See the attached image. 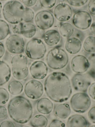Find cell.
I'll list each match as a JSON object with an SVG mask.
<instances>
[{"instance_id": "6da1fadb", "label": "cell", "mask_w": 95, "mask_h": 127, "mask_svg": "<svg viewBox=\"0 0 95 127\" xmlns=\"http://www.w3.org/2000/svg\"><path fill=\"white\" fill-rule=\"evenodd\" d=\"M44 89L47 96L57 102L67 101L72 92L70 79L61 72H54L47 76L45 81Z\"/></svg>"}, {"instance_id": "7a4b0ae2", "label": "cell", "mask_w": 95, "mask_h": 127, "mask_svg": "<svg viewBox=\"0 0 95 127\" xmlns=\"http://www.w3.org/2000/svg\"><path fill=\"white\" fill-rule=\"evenodd\" d=\"M8 109L11 118L20 124L28 122L32 118L33 112L30 101L22 96H17L11 99Z\"/></svg>"}, {"instance_id": "3957f363", "label": "cell", "mask_w": 95, "mask_h": 127, "mask_svg": "<svg viewBox=\"0 0 95 127\" xmlns=\"http://www.w3.org/2000/svg\"><path fill=\"white\" fill-rule=\"evenodd\" d=\"M25 11V7L21 2L11 0L8 1L3 6L2 13L5 20L14 25L23 21Z\"/></svg>"}, {"instance_id": "277c9868", "label": "cell", "mask_w": 95, "mask_h": 127, "mask_svg": "<svg viewBox=\"0 0 95 127\" xmlns=\"http://www.w3.org/2000/svg\"><path fill=\"white\" fill-rule=\"evenodd\" d=\"M46 61L48 66L52 69H62L66 66L69 61V57L64 50L56 47L47 53Z\"/></svg>"}, {"instance_id": "5b68a950", "label": "cell", "mask_w": 95, "mask_h": 127, "mask_svg": "<svg viewBox=\"0 0 95 127\" xmlns=\"http://www.w3.org/2000/svg\"><path fill=\"white\" fill-rule=\"evenodd\" d=\"M11 64L12 73L14 78L22 80L27 77L29 71L28 59L26 56L21 54H16L12 58Z\"/></svg>"}, {"instance_id": "8992f818", "label": "cell", "mask_w": 95, "mask_h": 127, "mask_svg": "<svg viewBox=\"0 0 95 127\" xmlns=\"http://www.w3.org/2000/svg\"><path fill=\"white\" fill-rule=\"evenodd\" d=\"M47 52L46 47L41 39L33 38L27 43L25 53L28 58L38 60L44 57Z\"/></svg>"}, {"instance_id": "52a82bcc", "label": "cell", "mask_w": 95, "mask_h": 127, "mask_svg": "<svg viewBox=\"0 0 95 127\" xmlns=\"http://www.w3.org/2000/svg\"><path fill=\"white\" fill-rule=\"evenodd\" d=\"M71 107L75 112L85 113L91 106V101L89 96L83 92L78 93L72 96L70 100Z\"/></svg>"}, {"instance_id": "ba28073f", "label": "cell", "mask_w": 95, "mask_h": 127, "mask_svg": "<svg viewBox=\"0 0 95 127\" xmlns=\"http://www.w3.org/2000/svg\"><path fill=\"white\" fill-rule=\"evenodd\" d=\"M24 92L27 97L32 99L40 98L44 92L43 85L36 80H32L27 82L24 88Z\"/></svg>"}, {"instance_id": "9c48e42d", "label": "cell", "mask_w": 95, "mask_h": 127, "mask_svg": "<svg viewBox=\"0 0 95 127\" xmlns=\"http://www.w3.org/2000/svg\"><path fill=\"white\" fill-rule=\"evenodd\" d=\"M5 46L10 53L20 54L24 51L25 42L23 37L16 34L10 35L6 39Z\"/></svg>"}, {"instance_id": "30bf717a", "label": "cell", "mask_w": 95, "mask_h": 127, "mask_svg": "<svg viewBox=\"0 0 95 127\" xmlns=\"http://www.w3.org/2000/svg\"><path fill=\"white\" fill-rule=\"evenodd\" d=\"M35 21L38 28L45 30L50 28L53 25L54 18L50 12L46 10H42L36 14Z\"/></svg>"}, {"instance_id": "8fae6325", "label": "cell", "mask_w": 95, "mask_h": 127, "mask_svg": "<svg viewBox=\"0 0 95 127\" xmlns=\"http://www.w3.org/2000/svg\"><path fill=\"white\" fill-rule=\"evenodd\" d=\"M92 19L88 12L79 11L74 14L72 19L73 24L76 28L82 30L88 29L91 26Z\"/></svg>"}, {"instance_id": "7c38bea8", "label": "cell", "mask_w": 95, "mask_h": 127, "mask_svg": "<svg viewBox=\"0 0 95 127\" xmlns=\"http://www.w3.org/2000/svg\"><path fill=\"white\" fill-rule=\"evenodd\" d=\"M72 84L77 91L85 92L91 85V80L89 76L85 74L77 73L72 78Z\"/></svg>"}, {"instance_id": "4fadbf2b", "label": "cell", "mask_w": 95, "mask_h": 127, "mask_svg": "<svg viewBox=\"0 0 95 127\" xmlns=\"http://www.w3.org/2000/svg\"><path fill=\"white\" fill-rule=\"evenodd\" d=\"M90 65L88 60L82 55L75 56L71 61V68L73 71L77 73L82 74L86 72Z\"/></svg>"}, {"instance_id": "5bb4252c", "label": "cell", "mask_w": 95, "mask_h": 127, "mask_svg": "<svg viewBox=\"0 0 95 127\" xmlns=\"http://www.w3.org/2000/svg\"><path fill=\"white\" fill-rule=\"evenodd\" d=\"M30 70L31 75L34 79L40 80L44 79L47 76L48 68L43 62L37 61L31 65Z\"/></svg>"}, {"instance_id": "9a60e30c", "label": "cell", "mask_w": 95, "mask_h": 127, "mask_svg": "<svg viewBox=\"0 0 95 127\" xmlns=\"http://www.w3.org/2000/svg\"><path fill=\"white\" fill-rule=\"evenodd\" d=\"M54 15L56 19L60 21L69 20L72 14L71 7L68 4L64 3H59L54 9Z\"/></svg>"}, {"instance_id": "2e32d148", "label": "cell", "mask_w": 95, "mask_h": 127, "mask_svg": "<svg viewBox=\"0 0 95 127\" xmlns=\"http://www.w3.org/2000/svg\"><path fill=\"white\" fill-rule=\"evenodd\" d=\"M67 123L68 127H87L90 126V123L84 116L78 114L69 117Z\"/></svg>"}, {"instance_id": "e0dca14e", "label": "cell", "mask_w": 95, "mask_h": 127, "mask_svg": "<svg viewBox=\"0 0 95 127\" xmlns=\"http://www.w3.org/2000/svg\"><path fill=\"white\" fill-rule=\"evenodd\" d=\"M43 37L45 43L50 46H56L59 42L60 40L59 32L54 30L47 31L44 34Z\"/></svg>"}, {"instance_id": "ac0fdd59", "label": "cell", "mask_w": 95, "mask_h": 127, "mask_svg": "<svg viewBox=\"0 0 95 127\" xmlns=\"http://www.w3.org/2000/svg\"><path fill=\"white\" fill-rule=\"evenodd\" d=\"M82 46L81 42L75 37L68 38L66 42L65 48L69 53L72 54H77L81 50Z\"/></svg>"}, {"instance_id": "d6986e66", "label": "cell", "mask_w": 95, "mask_h": 127, "mask_svg": "<svg viewBox=\"0 0 95 127\" xmlns=\"http://www.w3.org/2000/svg\"><path fill=\"white\" fill-rule=\"evenodd\" d=\"M53 104L50 99L43 97L38 100L36 108L39 113L44 115H48L52 111Z\"/></svg>"}, {"instance_id": "ffe728a7", "label": "cell", "mask_w": 95, "mask_h": 127, "mask_svg": "<svg viewBox=\"0 0 95 127\" xmlns=\"http://www.w3.org/2000/svg\"><path fill=\"white\" fill-rule=\"evenodd\" d=\"M11 75L10 66L4 62L0 61V86L4 85L9 80Z\"/></svg>"}, {"instance_id": "44dd1931", "label": "cell", "mask_w": 95, "mask_h": 127, "mask_svg": "<svg viewBox=\"0 0 95 127\" xmlns=\"http://www.w3.org/2000/svg\"><path fill=\"white\" fill-rule=\"evenodd\" d=\"M71 110L70 106L67 104H59L56 107L55 110V114L60 118L64 119L70 115Z\"/></svg>"}, {"instance_id": "7402d4cb", "label": "cell", "mask_w": 95, "mask_h": 127, "mask_svg": "<svg viewBox=\"0 0 95 127\" xmlns=\"http://www.w3.org/2000/svg\"><path fill=\"white\" fill-rule=\"evenodd\" d=\"M36 32V27L32 24L26 23L22 26L21 34L27 38H31L35 35Z\"/></svg>"}, {"instance_id": "603a6c76", "label": "cell", "mask_w": 95, "mask_h": 127, "mask_svg": "<svg viewBox=\"0 0 95 127\" xmlns=\"http://www.w3.org/2000/svg\"><path fill=\"white\" fill-rule=\"evenodd\" d=\"M8 90L12 95H19L22 92L23 89V84L20 81L14 80L11 81L8 86Z\"/></svg>"}, {"instance_id": "cb8c5ba5", "label": "cell", "mask_w": 95, "mask_h": 127, "mask_svg": "<svg viewBox=\"0 0 95 127\" xmlns=\"http://www.w3.org/2000/svg\"><path fill=\"white\" fill-rule=\"evenodd\" d=\"M74 28L69 23H64L60 25L59 28L60 33L63 37L70 38L74 34Z\"/></svg>"}, {"instance_id": "d4e9b609", "label": "cell", "mask_w": 95, "mask_h": 127, "mask_svg": "<svg viewBox=\"0 0 95 127\" xmlns=\"http://www.w3.org/2000/svg\"><path fill=\"white\" fill-rule=\"evenodd\" d=\"M48 123V121L47 118L41 115L34 116L30 122L31 126L34 127H46Z\"/></svg>"}, {"instance_id": "484cf974", "label": "cell", "mask_w": 95, "mask_h": 127, "mask_svg": "<svg viewBox=\"0 0 95 127\" xmlns=\"http://www.w3.org/2000/svg\"><path fill=\"white\" fill-rule=\"evenodd\" d=\"M95 37L90 36L86 39L83 44V48L86 51L89 53L95 52Z\"/></svg>"}, {"instance_id": "4316f807", "label": "cell", "mask_w": 95, "mask_h": 127, "mask_svg": "<svg viewBox=\"0 0 95 127\" xmlns=\"http://www.w3.org/2000/svg\"><path fill=\"white\" fill-rule=\"evenodd\" d=\"M10 33L9 26L6 22L0 19V41L6 38Z\"/></svg>"}, {"instance_id": "83f0119b", "label": "cell", "mask_w": 95, "mask_h": 127, "mask_svg": "<svg viewBox=\"0 0 95 127\" xmlns=\"http://www.w3.org/2000/svg\"><path fill=\"white\" fill-rule=\"evenodd\" d=\"M9 98V94L6 89L0 88V105L6 104Z\"/></svg>"}, {"instance_id": "f1b7e54d", "label": "cell", "mask_w": 95, "mask_h": 127, "mask_svg": "<svg viewBox=\"0 0 95 127\" xmlns=\"http://www.w3.org/2000/svg\"><path fill=\"white\" fill-rule=\"evenodd\" d=\"M34 13L32 9L26 7L24 14L23 21L26 23H29L32 21L34 19Z\"/></svg>"}, {"instance_id": "f546056e", "label": "cell", "mask_w": 95, "mask_h": 127, "mask_svg": "<svg viewBox=\"0 0 95 127\" xmlns=\"http://www.w3.org/2000/svg\"><path fill=\"white\" fill-rule=\"evenodd\" d=\"M39 2L42 7L45 8L50 9L55 5L56 1V0H40Z\"/></svg>"}, {"instance_id": "4dcf8cb0", "label": "cell", "mask_w": 95, "mask_h": 127, "mask_svg": "<svg viewBox=\"0 0 95 127\" xmlns=\"http://www.w3.org/2000/svg\"><path fill=\"white\" fill-rule=\"evenodd\" d=\"M67 1L71 6L80 7L83 6L86 3L88 0H67Z\"/></svg>"}, {"instance_id": "1f68e13d", "label": "cell", "mask_w": 95, "mask_h": 127, "mask_svg": "<svg viewBox=\"0 0 95 127\" xmlns=\"http://www.w3.org/2000/svg\"><path fill=\"white\" fill-rule=\"evenodd\" d=\"M23 23H20L17 24L12 25L11 27L13 32L16 35L21 34V31Z\"/></svg>"}, {"instance_id": "d6a6232c", "label": "cell", "mask_w": 95, "mask_h": 127, "mask_svg": "<svg viewBox=\"0 0 95 127\" xmlns=\"http://www.w3.org/2000/svg\"><path fill=\"white\" fill-rule=\"evenodd\" d=\"M65 127V125L61 121L58 119L53 120L49 125V127Z\"/></svg>"}, {"instance_id": "836d02e7", "label": "cell", "mask_w": 95, "mask_h": 127, "mask_svg": "<svg viewBox=\"0 0 95 127\" xmlns=\"http://www.w3.org/2000/svg\"><path fill=\"white\" fill-rule=\"evenodd\" d=\"M95 106L91 108L88 112L89 118L93 123H95Z\"/></svg>"}, {"instance_id": "e575fe53", "label": "cell", "mask_w": 95, "mask_h": 127, "mask_svg": "<svg viewBox=\"0 0 95 127\" xmlns=\"http://www.w3.org/2000/svg\"><path fill=\"white\" fill-rule=\"evenodd\" d=\"M95 1L91 0L89 1L88 7L89 12L95 15Z\"/></svg>"}, {"instance_id": "d590c367", "label": "cell", "mask_w": 95, "mask_h": 127, "mask_svg": "<svg viewBox=\"0 0 95 127\" xmlns=\"http://www.w3.org/2000/svg\"><path fill=\"white\" fill-rule=\"evenodd\" d=\"M7 115V111L5 107L0 106V119L6 117Z\"/></svg>"}, {"instance_id": "8d00e7d4", "label": "cell", "mask_w": 95, "mask_h": 127, "mask_svg": "<svg viewBox=\"0 0 95 127\" xmlns=\"http://www.w3.org/2000/svg\"><path fill=\"white\" fill-rule=\"evenodd\" d=\"M95 83H94L90 86L89 90V93L90 96L94 99H95Z\"/></svg>"}, {"instance_id": "74e56055", "label": "cell", "mask_w": 95, "mask_h": 127, "mask_svg": "<svg viewBox=\"0 0 95 127\" xmlns=\"http://www.w3.org/2000/svg\"><path fill=\"white\" fill-rule=\"evenodd\" d=\"M14 123L10 121H5L2 122L0 125V127H14Z\"/></svg>"}, {"instance_id": "f35d334b", "label": "cell", "mask_w": 95, "mask_h": 127, "mask_svg": "<svg viewBox=\"0 0 95 127\" xmlns=\"http://www.w3.org/2000/svg\"><path fill=\"white\" fill-rule=\"evenodd\" d=\"M22 2L26 6L28 7H30L33 6L36 4L37 1L36 0H21Z\"/></svg>"}, {"instance_id": "ab89813d", "label": "cell", "mask_w": 95, "mask_h": 127, "mask_svg": "<svg viewBox=\"0 0 95 127\" xmlns=\"http://www.w3.org/2000/svg\"><path fill=\"white\" fill-rule=\"evenodd\" d=\"M5 52V48L3 43L0 42V59L2 57Z\"/></svg>"}, {"instance_id": "60d3db41", "label": "cell", "mask_w": 95, "mask_h": 127, "mask_svg": "<svg viewBox=\"0 0 95 127\" xmlns=\"http://www.w3.org/2000/svg\"><path fill=\"white\" fill-rule=\"evenodd\" d=\"M95 23L94 22L91 25L90 28L91 32L94 35H95Z\"/></svg>"}, {"instance_id": "b9f144b4", "label": "cell", "mask_w": 95, "mask_h": 127, "mask_svg": "<svg viewBox=\"0 0 95 127\" xmlns=\"http://www.w3.org/2000/svg\"><path fill=\"white\" fill-rule=\"evenodd\" d=\"M2 5L1 2L0 1V14H1V12L2 11Z\"/></svg>"}]
</instances>
